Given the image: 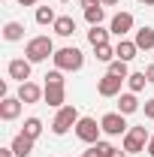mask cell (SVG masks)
<instances>
[{
  "label": "cell",
  "mask_w": 154,
  "mask_h": 157,
  "mask_svg": "<svg viewBox=\"0 0 154 157\" xmlns=\"http://www.w3.org/2000/svg\"><path fill=\"white\" fill-rule=\"evenodd\" d=\"M52 60H55V70H64V73H76V70L85 67V55H82V48H76V45L58 48L52 55Z\"/></svg>",
  "instance_id": "obj_1"
},
{
  "label": "cell",
  "mask_w": 154,
  "mask_h": 157,
  "mask_svg": "<svg viewBox=\"0 0 154 157\" xmlns=\"http://www.w3.org/2000/svg\"><path fill=\"white\" fill-rule=\"evenodd\" d=\"M52 55H55L52 36H33L27 45H24V58L30 60V63H42V60H48Z\"/></svg>",
  "instance_id": "obj_2"
},
{
  "label": "cell",
  "mask_w": 154,
  "mask_h": 157,
  "mask_svg": "<svg viewBox=\"0 0 154 157\" xmlns=\"http://www.w3.org/2000/svg\"><path fill=\"white\" fill-rule=\"evenodd\" d=\"M76 124H79V109L76 106H64V109H58V115L52 121V133L55 136H64V133L76 130Z\"/></svg>",
  "instance_id": "obj_3"
},
{
  "label": "cell",
  "mask_w": 154,
  "mask_h": 157,
  "mask_svg": "<svg viewBox=\"0 0 154 157\" xmlns=\"http://www.w3.org/2000/svg\"><path fill=\"white\" fill-rule=\"evenodd\" d=\"M148 127H130L127 130V136H124V151L127 154H139V151H145L148 148Z\"/></svg>",
  "instance_id": "obj_4"
},
{
  "label": "cell",
  "mask_w": 154,
  "mask_h": 157,
  "mask_svg": "<svg viewBox=\"0 0 154 157\" xmlns=\"http://www.w3.org/2000/svg\"><path fill=\"white\" fill-rule=\"evenodd\" d=\"M100 133H103V127H100V121H97V118H79L76 136L82 139V142L94 145V142H100Z\"/></svg>",
  "instance_id": "obj_5"
},
{
  "label": "cell",
  "mask_w": 154,
  "mask_h": 157,
  "mask_svg": "<svg viewBox=\"0 0 154 157\" xmlns=\"http://www.w3.org/2000/svg\"><path fill=\"white\" fill-rule=\"evenodd\" d=\"M100 127H103L106 136H127V130H130L121 112H109V115H103V118H100Z\"/></svg>",
  "instance_id": "obj_6"
},
{
  "label": "cell",
  "mask_w": 154,
  "mask_h": 157,
  "mask_svg": "<svg viewBox=\"0 0 154 157\" xmlns=\"http://www.w3.org/2000/svg\"><path fill=\"white\" fill-rule=\"evenodd\" d=\"M30 60L27 58H15V60H9V67H6V73H9V78H15V82H30Z\"/></svg>",
  "instance_id": "obj_7"
},
{
  "label": "cell",
  "mask_w": 154,
  "mask_h": 157,
  "mask_svg": "<svg viewBox=\"0 0 154 157\" xmlns=\"http://www.w3.org/2000/svg\"><path fill=\"white\" fill-rule=\"evenodd\" d=\"M15 97H18L21 103H39V100H45V88H39L37 82H21Z\"/></svg>",
  "instance_id": "obj_8"
},
{
  "label": "cell",
  "mask_w": 154,
  "mask_h": 157,
  "mask_svg": "<svg viewBox=\"0 0 154 157\" xmlns=\"http://www.w3.org/2000/svg\"><path fill=\"white\" fill-rule=\"evenodd\" d=\"M124 82H127V78H118V76H109V73H106V76L97 82V94H100V97H118Z\"/></svg>",
  "instance_id": "obj_9"
},
{
  "label": "cell",
  "mask_w": 154,
  "mask_h": 157,
  "mask_svg": "<svg viewBox=\"0 0 154 157\" xmlns=\"http://www.w3.org/2000/svg\"><path fill=\"white\" fill-rule=\"evenodd\" d=\"M109 30H112L118 39H124L133 30V15H130V12H118L115 18H112V24H109Z\"/></svg>",
  "instance_id": "obj_10"
},
{
  "label": "cell",
  "mask_w": 154,
  "mask_h": 157,
  "mask_svg": "<svg viewBox=\"0 0 154 157\" xmlns=\"http://www.w3.org/2000/svg\"><path fill=\"white\" fill-rule=\"evenodd\" d=\"M45 103L52 109H64L67 103V88L64 85H45Z\"/></svg>",
  "instance_id": "obj_11"
},
{
  "label": "cell",
  "mask_w": 154,
  "mask_h": 157,
  "mask_svg": "<svg viewBox=\"0 0 154 157\" xmlns=\"http://www.w3.org/2000/svg\"><path fill=\"white\" fill-rule=\"evenodd\" d=\"M21 115V100L18 97H3L0 100V118L3 121H15Z\"/></svg>",
  "instance_id": "obj_12"
},
{
  "label": "cell",
  "mask_w": 154,
  "mask_h": 157,
  "mask_svg": "<svg viewBox=\"0 0 154 157\" xmlns=\"http://www.w3.org/2000/svg\"><path fill=\"white\" fill-rule=\"evenodd\" d=\"M136 55H139V45H136L133 39H118V45H115V58L118 60H127L130 63Z\"/></svg>",
  "instance_id": "obj_13"
},
{
  "label": "cell",
  "mask_w": 154,
  "mask_h": 157,
  "mask_svg": "<svg viewBox=\"0 0 154 157\" xmlns=\"http://www.w3.org/2000/svg\"><path fill=\"white\" fill-rule=\"evenodd\" d=\"M33 142L37 139H30V136H24V133H18V136L12 139V151H15V157H30V151H33Z\"/></svg>",
  "instance_id": "obj_14"
},
{
  "label": "cell",
  "mask_w": 154,
  "mask_h": 157,
  "mask_svg": "<svg viewBox=\"0 0 154 157\" xmlns=\"http://www.w3.org/2000/svg\"><path fill=\"white\" fill-rule=\"evenodd\" d=\"M136 109H139V100H136L133 91H127V94H118V112H121V115H133Z\"/></svg>",
  "instance_id": "obj_15"
},
{
  "label": "cell",
  "mask_w": 154,
  "mask_h": 157,
  "mask_svg": "<svg viewBox=\"0 0 154 157\" xmlns=\"http://www.w3.org/2000/svg\"><path fill=\"white\" fill-rule=\"evenodd\" d=\"M55 33H58V36H73V33H76V18H73V15H58V21H55Z\"/></svg>",
  "instance_id": "obj_16"
},
{
  "label": "cell",
  "mask_w": 154,
  "mask_h": 157,
  "mask_svg": "<svg viewBox=\"0 0 154 157\" xmlns=\"http://www.w3.org/2000/svg\"><path fill=\"white\" fill-rule=\"evenodd\" d=\"M133 42L139 45V52H151L154 48V27H139Z\"/></svg>",
  "instance_id": "obj_17"
},
{
  "label": "cell",
  "mask_w": 154,
  "mask_h": 157,
  "mask_svg": "<svg viewBox=\"0 0 154 157\" xmlns=\"http://www.w3.org/2000/svg\"><path fill=\"white\" fill-rule=\"evenodd\" d=\"M21 36H24V24L21 21H6L3 24V39L6 42H18Z\"/></svg>",
  "instance_id": "obj_18"
},
{
  "label": "cell",
  "mask_w": 154,
  "mask_h": 157,
  "mask_svg": "<svg viewBox=\"0 0 154 157\" xmlns=\"http://www.w3.org/2000/svg\"><path fill=\"white\" fill-rule=\"evenodd\" d=\"M109 33H112V30H106V27H100V24H97V27H91V30H88V42H91V45H106V42H109Z\"/></svg>",
  "instance_id": "obj_19"
},
{
  "label": "cell",
  "mask_w": 154,
  "mask_h": 157,
  "mask_svg": "<svg viewBox=\"0 0 154 157\" xmlns=\"http://www.w3.org/2000/svg\"><path fill=\"white\" fill-rule=\"evenodd\" d=\"M103 18H106V9H103V6H88V9H85V21H88L91 27L103 24Z\"/></svg>",
  "instance_id": "obj_20"
},
{
  "label": "cell",
  "mask_w": 154,
  "mask_h": 157,
  "mask_svg": "<svg viewBox=\"0 0 154 157\" xmlns=\"http://www.w3.org/2000/svg\"><path fill=\"white\" fill-rule=\"evenodd\" d=\"M94 58L100 60V63H112V60H115V48H112L109 42H106V45H97V48H94Z\"/></svg>",
  "instance_id": "obj_21"
},
{
  "label": "cell",
  "mask_w": 154,
  "mask_h": 157,
  "mask_svg": "<svg viewBox=\"0 0 154 157\" xmlns=\"http://www.w3.org/2000/svg\"><path fill=\"white\" fill-rule=\"evenodd\" d=\"M21 133H24V136H30V139H39V133H42V121H39V118H27Z\"/></svg>",
  "instance_id": "obj_22"
},
{
  "label": "cell",
  "mask_w": 154,
  "mask_h": 157,
  "mask_svg": "<svg viewBox=\"0 0 154 157\" xmlns=\"http://www.w3.org/2000/svg\"><path fill=\"white\" fill-rule=\"evenodd\" d=\"M109 151H112V145L100 139V142H94V145L85 151V157H109Z\"/></svg>",
  "instance_id": "obj_23"
},
{
  "label": "cell",
  "mask_w": 154,
  "mask_h": 157,
  "mask_svg": "<svg viewBox=\"0 0 154 157\" xmlns=\"http://www.w3.org/2000/svg\"><path fill=\"white\" fill-rule=\"evenodd\" d=\"M127 85H130L133 94H139V91L148 85V76H145V73H130V76H127Z\"/></svg>",
  "instance_id": "obj_24"
},
{
  "label": "cell",
  "mask_w": 154,
  "mask_h": 157,
  "mask_svg": "<svg viewBox=\"0 0 154 157\" xmlns=\"http://www.w3.org/2000/svg\"><path fill=\"white\" fill-rule=\"evenodd\" d=\"M58 15H55V9L52 6H39L37 9V24H55Z\"/></svg>",
  "instance_id": "obj_25"
},
{
  "label": "cell",
  "mask_w": 154,
  "mask_h": 157,
  "mask_svg": "<svg viewBox=\"0 0 154 157\" xmlns=\"http://www.w3.org/2000/svg\"><path fill=\"white\" fill-rule=\"evenodd\" d=\"M109 76H118V78H127L130 76V70H127V60H112V63H109Z\"/></svg>",
  "instance_id": "obj_26"
},
{
  "label": "cell",
  "mask_w": 154,
  "mask_h": 157,
  "mask_svg": "<svg viewBox=\"0 0 154 157\" xmlns=\"http://www.w3.org/2000/svg\"><path fill=\"white\" fill-rule=\"evenodd\" d=\"M45 85H64V70H52V73H45Z\"/></svg>",
  "instance_id": "obj_27"
},
{
  "label": "cell",
  "mask_w": 154,
  "mask_h": 157,
  "mask_svg": "<svg viewBox=\"0 0 154 157\" xmlns=\"http://www.w3.org/2000/svg\"><path fill=\"white\" fill-rule=\"evenodd\" d=\"M145 118L154 121V100H145Z\"/></svg>",
  "instance_id": "obj_28"
},
{
  "label": "cell",
  "mask_w": 154,
  "mask_h": 157,
  "mask_svg": "<svg viewBox=\"0 0 154 157\" xmlns=\"http://www.w3.org/2000/svg\"><path fill=\"white\" fill-rule=\"evenodd\" d=\"M145 76H148V85H154V63L145 67Z\"/></svg>",
  "instance_id": "obj_29"
},
{
  "label": "cell",
  "mask_w": 154,
  "mask_h": 157,
  "mask_svg": "<svg viewBox=\"0 0 154 157\" xmlns=\"http://www.w3.org/2000/svg\"><path fill=\"white\" fill-rule=\"evenodd\" d=\"M109 157H127V151H124V148H112V151H109Z\"/></svg>",
  "instance_id": "obj_30"
},
{
  "label": "cell",
  "mask_w": 154,
  "mask_h": 157,
  "mask_svg": "<svg viewBox=\"0 0 154 157\" xmlns=\"http://www.w3.org/2000/svg\"><path fill=\"white\" fill-rule=\"evenodd\" d=\"M82 6L88 9V6H103V0H82Z\"/></svg>",
  "instance_id": "obj_31"
},
{
  "label": "cell",
  "mask_w": 154,
  "mask_h": 157,
  "mask_svg": "<svg viewBox=\"0 0 154 157\" xmlns=\"http://www.w3.org/2000/svg\"><path fill=\"white\" fill-rule=\"evenodd\" d=\"M0 157H15V151L12 148H0Z\"/></svg>",
  "instance_id": "obj_32"
},
{
  "label": "cell",
  "mask_w": 154,
  "mask_h": 157,
  "mask_svg": "<svg viewBox=\"0 0 154 157\" xmlns=\"http://www.w3.org/2000/svg\"><path fill=\"white\" fill-rule=\"evenodd\" d=\"M145 151H148V154H151V157H154V136H151V139H148V148H145Z\"/></svg>",
  "instance_id": "obj_33"
},
{
  "label": "cell",
  "mask_w": 154,
  "mask_h": 157,
  "mask_svg": "<svg viewBox=\"0 0 154 157\" xmlns=\"http://www.w3.org/2000/svg\"><path fill=\"white\" fill-rule=\"evenodd\" d=\"M21 6H37V0H18Z\"/></svg>",
  "instance_id": "obj_34"
},
{
  "label": "cell",
  "mask_w": 154,
  "mask_h": 157,
  "mask_svg": "<svg viewBox=\"0 0 154 157\" xmlns=\"http://www.w3.org/2000/svg\"><path fill=\"white\" fill-rule=\"evenodd\" d=\"M115 3H121V0H103V6H115Z\"/></svg>",
  "instance_id": "obj_35"
},
{
  "label": "cell",
  "mask_w": 154,
  "mask_h": 157,
  "mask_svg": "<svg viewBox=\"0 0 154 157\" xmlns=\"http://www.w3.org/2000/svg\"><path fill=\"white\" fill-rule=\"evenodd\" d=\"M139 3H145V6H154V0H139Z\"/></svg>",
  "instance_id": "obj_36"
},
{
  "label": "cell",
  "mask_w": 154,
  "mask_h": 157,
  "mask_svg": "<svg viewBox=\"0 0 154 157\" xmlns=\"http://www.w3.org/2000/svg\"><path fill=\"white\" fill-rule=\"evenodd\" d=\"M60 3H70V0H60Z\"/></svg>",
  "instance_id": "obj_37"
},
{
  "label": "cell",
  "mask_w": 154,
  "mask_h": 157,
  "mask_svg": "<svg viewBox=\"0 0 154 157\" xmlns=\"http://www.w3.org/2000/svg\"><path fill=\"white\" fill-rule=\"evenodd\" d=\"M82 157H85V154H82Z\"/></svg>",
  "instance_id": "obj_38"
}]
</instances>
